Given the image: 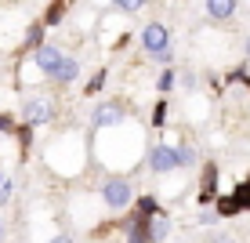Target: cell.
Wrapping results in <instances>:
<instances>
[{
    "instance_id": "obj_28",
    "label": "cell",
    "mask_w": 250,
    "mask_h": 243,
    "mask_svg": "<svg viewBox=\"0 0 250 243\" xmlns=\"http://www.w3.org/2000/svg\"><path fill=\"white\" fill-rule=\"evenodd\" d=\"M243 51H247V58H250V37H247V44H243Z\"/></svg>"
},
{
    "instance_id": "obj_13",
    "label": "cell",
    "mask_w": 250,
    "mask_h": 243,
    "mask_svg": "<svg viewBox=\"0 0 250 243\" xmlns=\"http://www.w3.org/2000/svg\"><path fill=\"white\" fill-rule=\"evenodd\" d=\"M214 181H218V167H207V175H203V193H200L203 203H207V199H210V193H214Z\"/></svg>"
},
{
    "instance_id": "obj_4",
    "label": "cell",
    "mask_w": 250,
    "mask_h": 243,
    "mask_svg": "<svg viewBox=\"0 0 250 243\" xmlns=\"http://www.w3.org/2000/svg\"><path fill=\"white\" fill-rule=\"evenodd\" d=\"M51 116H55V109H51V102H44V98H29V102L22 106L25 127H40V124H47Z\"/></svg>"
},
{
    "instance_id": "obj_21",
    "label": "cell",
    "mask_w": 250,
    "mask_h": 243,
    "mask_svg": "<svg viewBox=\"0 0 250 243\" xmlns=\"http://www.w3.org/2000/svg\"><path fill=\"white\" fill-rule=\"evenodd\" d=\"M62 11H65V4H62V0H58L55 7H47V25H55L58 19H62Z\"/></svg>"
},
{
    "instance_id": "obj_3",
    "label": "cell",
    "mask_w": 250,
    "mask_h": 243,
    "mask_svg": "<svg viewBox=\"0 0 250 243\" xmlns=\"http://www.w3.org/2000/svg\"><path fill=\"white\" fill-rule=\"evenodd\" d=\"M142 47L149 51V55H152V51L170 47V29H167L163 22H149V25L142 29Z\"/></svg>"
},
{
    "instance_id": "obj_22",
    "label": "cell",
    "mask_w": 250,
    "mask_h": 243,
    "mask_svg": "<svg viewBox=\"0 0 250 243\" xmlns=\"http://www.w3.org/2000/svg\"><path fill=\"white\" fill-rule=\"evenodd\" d=\"M152 62H156V66H170V47H163V51H152Z\"/></svg>"
},
{
    "instance_id": "obj_23",
    "label": "cell",
    "mask_w": 250,
    "mask_h": 243,
    "mask_svg": "<svg viewBox=\"0 0 250 243\" xmlns=\"http://www.w3.org/2000/svg\"><path fill=\"white\" fill-rule=\"evenodd\" d=\"M0 131H4V134H11V131H15V120L7 116V112H0Z\"/></svg>"
},
{
    "instance_id": "obj_25",
    "label": "cell",
    "mask_w": 250,
    "mask_h": 243,
    "mask_svg": "<svg viewBox=\"0 0 250 243\" xmlns=\"http://www.w3.org/2000/svg\"><path fill=\"white\" fill-rule=\"evenodd\" d=\"M210 243H236V240H232L229 232H214V236H210Z\"/></svg>"
},
{
    "instance_id": "obj_24",
    "label": "cell",
    "mask_w": 250,
    "mask_h": 243,
    "mask_svg": "<svg viewBox=\"0 0 250 243\" xmlns=\"http://www.w3.org/2000/svg\"><path fill=\"white\" fill-rule=\"evenodd\" d=\"M163 120H167V106H156V112H152V124H163Z\"/></svg>"
},
{
    "instance_id": "obj_19",
    "label": "cell",
    "mask_w": 250,
    "mask_h": 243,
    "mask_svg": "<svg viewBox=\"0 0 250 243\" xmlns=\"http://www.w3.org/2000/svg\"><path fill=\"white\" fill-rule=\"evenodd\" d=\"M232 196H236V203H239V207H250V181H243V185H239Z\"/></svg>"
},
{
    "instance_id": "obj_2",
    "label": "cell",
    "mask_w": 250,
    "mask_h": 243,
    "mask_svg": "<svg viewBox=\"0 0 250 243\" xmlns=\"http://www.w3.org/2000/svg\"><path fill=\"white\" fill-rule=\"evenodd\" d=\"M149 167H152V175H170V171H178V149L174 145H152Z\"/></svg>"
},
{
    "instance_id": "obj_18",
    "label": "cell",
    "mask_w": 250,
    "mask_h": 243,
    "mask_svg": "<svg viewBox=\"0 0 250 243\" xmlns=\"http://www.w3.org/2000/svg\"><path fill=\"white\" fill-rule=\"evenodd\" d=\"M196 163V153L188 149V145H182V149H178V167H192Z\"/></svg>"
},
{
    "instance_id": "obj_12",
    "label": "cell",
    "mask_w": 250,
    "mask_h": 243,
    "mask_svg": "<svg viewBox=\"0 0 250 243\" xmlns=\"http://www.w3.org/2000/svg\"><path fill=\"white\" fill-rule=\"evenodd\" d=\"M243 207L236 203V196H221L218 199V218H225V214H239Z\"/></svg>"
},
{
    "instance_id": "obj_8",
    "label": "cell",
    "mask_w": 250,
    "mask_h": 243,
    "mask_svg": "<svg viewBox=\"0 0 250 243\" xmlns=\"http://www.w3.org/2000/svg\"><path fill=\"white\" fill-rule=\"evenodd\" d=\"M76 76H80V62H76V58H62L58 69L51 73V80H55V84H73Z\"/></svg>"
},
{
    "instance_id": "obj_6",
    "label": "cell",
    "mask_w": 250,
    "mask_h": 243,
    "mask_svg": "<svg viewBox=\"0 0 250 243\" xmlns=\"http://www.w3.org/2000/svg\"><path fill=\"white\" fill-rule=\"evenodd\" d=\"M62 51H58L55 44H40V47H33V62H37V69H40V73H55V69H58V62H62Z\"/></svg>"
},
{
    "instance_id": "obj_26",
    "label": "cell",
    "mask_w": 250,
    "mask_h": 243,
    "mask_svg": "<svg viewBox=\"0 0 250 243\" xmlns=\"http://www.w3.org/2000/svg\"><path fill=\"white\" fill-rule=\"evenodd\" d=\"M214 218H218V211H203V214H200V221H203V225H210Z\"/></svg>"
},
{
    "instance_id": "obj_10",
    "label": "cell",
    "mask_w": 250,
    "mask_h": 243,
    "mask_svg": "<svg viewBox=\"0 0 250 243\" xmlns=\"http://www.w3.org/2000/svg\"><path fill=\"white\" fill-rule=\"evenodd\" d=\"M127 243H149V232H145V218H134L131 229H127Z\"/></svg>"
},
{
    "instance_id": "obj_20",
    "label": "cell",
    "mask_w": 250,
    "mask_h": 243,
    "mask_svg": "<svg viewBox=\"0 0 250 243\" xmlns=\"http://www.w3.org/2000/svg\"><path fill=\"white\" fill-rule=\"evenodd\" d=\"M11 189H15V185H11V178H7V175H0V207H4L7 199H11Z\"/></svg>"
},
{
    "instance_id": "obj_7",
    "label": "cell",
    "mask_w": 250,
    "mask_h": 243,
    "mask_svg": "<svg viewBox=\"0 0 250 243\" xmlns=\"http://www.w3.org/2000/svg\"><path fill=\"white\" fill-rule=\"evenodd\" d=\"M145 232H149V243H163V240L170 236V218L163 211L149 214V218H145Z\"/></svg>"
},
{
    "instance_id": "obj_29",
    "label": "cell",
    "mask_w": 250,
    "mask_h": 243,
    "mask_svg": "<svg viewBox=\"0 0 250 243\" xmlns=\"http://www.w3.org/2000/svg\"><path fill=\"white\" fill-rule=\"evenodd\" d=\"M0 236H4V225H0Z\"/></svg>"
},
{
    "instance_id": "obj_5",
    "label": "cell",
    "mask_w": 250,
    "mask_h": 243,
    "mask_svg": "<svg viewBox=\"0 0 250 243\" xmlns=\"http://www.w3.org/2000/svg\"><path fill=\"white\" fill-rule=\"evenodd\" d=\"M91 124L98 127V131H105V127H120L124 124V106H116V102H105V106L94 109Z\"/></svg>"
},
{
    "instance_id": "obj_16",
    "label": "cell",
    "mask_w": 250,
    "mask_h": 243,
    "mask_svg": "<svg viewBox=\"0 0 250 243\" xmlns=\"http://www.w3.org/2000/svg\"><path fill=\"white\" fill-rule=\"evenodd\" d=\"M44 44V25H29V33H25V47H40Z\"/></svg>"
},
{
    "instance_id": "obj_1",
    "label": "cell",
    "mask_w": 250,
    "mask_h": 243,
    "mask_svg": "<svg viewBox=\"0 0 250 243\" xmlns=\"http://www.w3.org/2000/svg\"><path fill=\"white\" fill-rule=\"evenodd\" d=\"M102 199H105L109 211H124V207H131V199H134L131 181H127V178H109L105 185H102Z\"/></svg>"
},
{
    "instance_id": "obj_17",
    "label": "cell",
    "mask_w": 250,
    "mask_h": 243,
    "mask_svg": "<svg viewBox=\"0 0 250 243\" xmlns=\"http://www.w3.org/2000/svg\"><path fill=\"white\" fill-rule=\"evenodd\" d=\"M156 211H160V207H156V199H152V196L138 199V214H142V218H149V214H156Z\"/></svg>"
},
{
    "instance_id": "obj_15",
    "label": "cell",
    "mask_w": 250,
    "mask_h": 243,
    "mask_svg": "<svg viewBox=\"0 0 250 243\" xmlns=\"http://www.w3.org/2000/svg\"><path fill=\"white\" fill-rule=\"evenodd\" d=\"M105 76H109L105 69H98V73H94L91 80H87V88H83V91H87V94H98L102 88H105Z\"/></svg>"
},
{
    "instance_id": "obj_27",
    "label": "cell",
    "mask_w": 250,
    "mask_h": 243,
    "mask_svg": "<svg viewBox=\"0 0 250 243\" xmlns=\"http://www.w3.org/2000/svg\"><path fill=\"white\" fill-rule=\"evenodd\" d=\"M51 243H73V240H69V236H55V240H51Z\"/></svg>"
},
{
    "instance_id": "obj_9",
    "label": "cell",
    "mask_w": 250,
    "mask_h": 243,
    "mask_svg": "<svg viewBox=\"0 0 250 243\" xmlns=\"http://www.w3.org/2000/svg\"><path fill=\"white\" fill-rule=\"evenodd\" d=\"M236 7H239V0H207V15L210 19H218V22H225L236 15Z\"/></svg>"
},
{
    "instance_id": "obj_11",
    "label": "cell",
    "mask_w": 250,
    "mask_h": 243,
    "mask_svg": "<svg viewBox=\"0 0 250 243\" xmlns=\"http://www.w3.org/2000/svg\"><path fill=\"white\" fill-rule=\"evenodd\" d=\"M174 84H178V76H174V69H163V73H160V80H156V91L160 94H170V91H174Z\"/></svg>"
},
{
    "instance_id": "obj_14",
    "label": "cell",
    "mask_w": 250,
    "mask_h": 243,
    "mask_svg": "<svg viewBox=\"0 0 250 243\" xmlns=\"http://www.w3.org/2000/svg\"><path fill=\"white\" fill-rule=\"evenodd\" d=\"M145 4H149V0H113V7H116V11H124V15H134V11H142Z\"/></svg>"
}]
</instances>
